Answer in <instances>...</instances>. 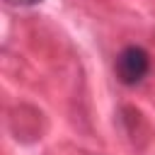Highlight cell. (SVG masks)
Instances as JSON below:
<instances>
[{
	"label": "cell",
	"mask_w": 155,
	"mask_h": 155,
	"mask_svg": "<svg viewBox=\"0 0 155 155\" xmlns=\"http://www.w3.org/2000/svg\"><path fill=\"white\" fill-rule=\"evenodd\" d=\"M150 70V56L140 46H126L116 56V75L124 85H138Z\"/></svg>",
	"instance_id": "cell-1"
},
{
	"label": "cell",
	"mask_w": 155,
	"mask_h": 155,
	"mask_svg": "<svg viewBox=\"0 0 155 155\" xmlns=\"http://www.w3.org/2000/svg\"><path fill=\"white\" fill-rule=\"evenodd\" d=\"M7 2H12V5H36L41 0H7Z\"/></svg>",
	"instance_id": "cell-2"
}]
</instances>
